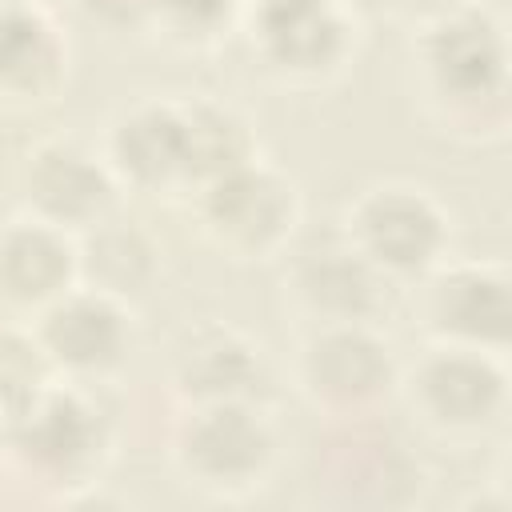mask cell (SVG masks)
Instances as JSON below:
<instances>
[{"mask_svg": "<svg viewBox=\"0 0 512 512\" xmlns=\"http://www.w3.org/2000/svg\"><path fill=\"white\" fill-rule=\"evenodd\" d=\"M416 84L428 116L440 128L468 136H500L508 124V32L504 20L468 0L464 8L416 28Z\"/></svg>", "mask_w": 512, "mask_h": 512, "instance_id": "1", "label": "cell"}, {"mask_svg": "<svg viewBox=\"0 0 512 512\" xmlns=\"http://www.w3.org/2000/svg\"><path fill=\"white\" fill-rule=\"evenodd\" d=\"M116 448V416L100 396V384L52 376L4 428L0 456L32 484L88 488L100 480Z\"/></svg>", "mask_w": 512, "mask_h": 512, "instance_id": "2", "label": "cell"}, {"mask_svg": "<svg viewBox=\"0 0 512 512\" xmlns=\"http://www.w3.org/2000/svg\"><path fill=\"white\" fill-rule=\"evenodd\" d=\"M168 460L196 492L240 500L268 484L280 460V428L264 400L176 404Z\"/></svg>", "mask_w": 512, "mask_h": 512, "instance_id": "3", "label": "cell"}, {"mask_svg": "<svg viewBox=\"0 0 512 512\" xmlns=\"http://www.w3.org/2000/svg\"><path fill=\"white\" fill-rule=\"evenodd\" d=\"M188 200H192L200 236L220 256L240 264L284 256L296 244L300 220H304L300 184L284 168L260 156L208 180Z\"/></svg>", "mask_w": 512, "mask_h": 512, "instance_id": "4", "label": "cell"}, {"mask_svg": "<svg viewBox=\"0 0 512 512\" xmlns=\"http://www.w3.org/2000/svg\"><path fill=\"white\" fill-rule=\"evenodd\" d=\"M336 228L396 288L416 284L452 252V212L416 180L364 184L344 204Z\"/></svg>", "mask_w": 512, "mask_h": 512, "instance_id": "5", "label": "cell"}, {"mask_svg": "<svg viewBox=\"0 0 512 512\" xmlns=\"http://www.w3.org/2000/svg\"><path fill=\"white\" fill-rule=\"evenodd\" d=\"M296 392L328 420L372 416L400 384V360L376 324H308L292 352Z\"/></svg>", "mask_w": 512, "mask_h": 512, "instance_id": "6", "label": "cell"}, {"mask_svg": "<svg viewBox=\"0 0 512 512\" xmlns=\"http://www.w3.org/2000/svg\"><path fill=\"white\" fill-rule=\"evenodd\" d=\"M408 412L436 436H480L496 428L508 412V364L500 352L436 344L400 368Z\"/></svg>", "mask_w": 512, "mask_h": 512, "instance_id": "7", "label": "cell"}, {"mask_svg": "<svg viewBox=\"0 0 512 512\" xmlns=\"http://www.w3.org/2000/svg\"><path fill=\"white\" fill-rule=\"evenodd\" d=\"M260 64L284 84H324L356 56L360 20L336 0H244Z\"/></svg>", "mask_w": 512, "mask_h": 512, "instance_id": "8", "label": "cell"}, {"mask_svg": "<svg viewBox=\"0 0 512 512\" xmlns=\"http://www.w3.org/2000/svg\"><path fill=\"white\" fill-rule=\"evenodd\" d=\"M28 320L40 356L60 380L108 384L132 360V344H136L132 304L108 292L76 284Z\"/></svg>", "mask_w": 512, "mask_h": 512, "instance_id": "9", "label": "cell"}, {"mask_svg": "<svg viewBox=\"0 0 512 512\" xmlns=\"http://www.w3.org/2000/svg\"><path fill=\"white\" fill-rule=\"evenodd\" d=\"M284 292L308 324H380L396 284L332 228L284 252Z\"/></svg>", "mask_w": 512, "mask_h": 512, "instance_id": "10", "label": "cell"}, {"mask_svg": "<svg viewBox=\"0 0 512 512\" xmlns=\"http://www.w3.org/2000/svg\"><path fill=\"white\" fill-rule=\"evenodd\" d=\"M420 332L436 344L508 352L512 340V276L500 260H440L416 284Z\"/></svg>", "mask_w": 512, "mask_h": 512, "instance_id": "11", "label": "cell"}, {"mask_svg": "<svg viewBox=\"0 0 512 512\" xmlns=\"http://www.w3.org/2000/svg\"><path fill=\"white\" fill-rule=\"evenodd\" d=\"M20 204L24 212L80 236L120 212V184L104 164L100 148L76 136H44L20 160Z\"/></svg>", "mask_w": 512, "mask_h": 512, "instance_id": "12", "label": "cell"}, {"mask_svg": "<svg viewBox=\"0 0 512 512\" xmlns=\"http://www.w3.org/2000/svg\"><path fill=\"white\" fill-rule=\"evenodd\" d=\"M100 156L120 192L136 196H188V128L184 100L140 96L124 104L100 136Z\"/></svg>", "mask_w": 512, "mask_h": 512, "instance_id": "13", "label": "cell"}, {"mask_svg": "<svg viewBox=\"0 0 512 512\" xmlns=\"http://www.w3.org/2000/svg\"><path fill=\"white\" fill-rule=\"evenodd\" d=\"M168 388L176 404L208 400H264L272 396V364L264 344L228 324H188L168 348Z\"/></svg>", "mask_w": 512, "mask_h": 512, "instance_id": "14", "label": "cell"}, {"mask_svg": "<svg viewBox=\"0 0 512 512\" xmlns=\"http://www.w3.org/2000/svg\"><path fill=\"white\" fill-rule=\"evenodd\" d=\"M336 424L340 440L332 444L324 468L316 464V484H324L336 504H408L424 480L416 456L392 432L368 424V416Z\"/></svg>", "mask_w": 512, "mask_h": 512, "instance_id": "15", "label": "cell"}, {"mask_svg": "<svg viewBox=\"0 0 512 512\" xmlns=\"http://www.w3.org/2000/svg\"><path fill=\"white\" fill-rule=\"evenodd\" d=\"M80 284L76 236L16 212L0 224V308L16 316H36L44 304Z\"/></svg>", "mask_w": 512, "mask_h": 512, "instance_id": "16", "label": "cell"}, {"mask_svg": "<svg viewBox=\"0 0 512 512\" xmlns=\"http://www.w3.org/2000/svg\"><path fill=\"white\" fill-rule=\"evenodd\" d=\"M68 36L48 4L0 0V104L36 108L68 84Z\"/></svg>", "mask_w": 512, "mask_h": 512, "instance_id": "17", "label": "cell"}, {"mask_svg": "<svg viewBox=\"0 0 512 512\" xmlns=\"http://www.w3.org/2000/svg\"><path fill=\"white\" fill-rule=\"evenodd\" d=\"M160 244L152 240L148 228L136 220H124L120 212L100 220L96 228L76 236V264H80V284L108 292L124 304H136L148 296L160 280Z\"/></svg>", "mask_w": 512, "mask_h": 512, "instance_id": "18", "label": "cell"}, {"mask_svg": "<svg viewBox=\"0 0 512 512\" xmlns=\"http://www.w3.org/2000/svg\"><path fill=\"white\" fill-rule=\"evenodd\" d=\"M184 128H188V196L208 180L260 156L256 124L228 100L216 96L184 100Z\"/></svg>", "mask_w": 512, "mask_h": 512, "instance_id": "19", "label": "cell"}, {"mask_svg": "<svg viewBox=\"0 0 512 512\" xmlns=\"http://www.w3.org/2000/svg\"><path fill=\"white\" fill-rule=\"evenodd\" d=\"M148 12L168 40L204 48L216 44L244 12V0H148Z\"/></svg>", "mask_w": 512, "mask_h": 512, "instance_id": "20", "label": "cell"}, {"mask_svg": "<svg viewBox=\"0 0 512 512\" xmlns=\"http://www.w3.org/2000/svg\"><path fill=\"white\" fill-rule=\"evenodd\" d=\"M52 380L28 328H0V428Z\"/></svg>", "mask_w": 512, "mask_h": 512, "instance_id": "21", "label": "cell"}, {"mask_svg": "<svg viewBox=\"0 0 512 512\" xmlns=\"http://www.w3.org/2000/svg\"><path fill=\"white\" fill-rule=\"evenodd\" d=\"M84 12L108 28H124V24H148L152 12H148V0H80Z\"/></svg>", "mask_w": 512, "mask_h": 512, "instance_id": "22", "label": "cell"}, {"mask_svg": "<svg viewBox=\"0 0 512 512\" xmlns=\"http://www.w3.org/2000/svg\"><path fill=\"white\" fill-rule=\"evenodd\" d=\"M464 4H468V0H396V4H392V12L420 28V24L440 20V16H448V12L464 8Z\"/></svg>", "mask_w": 512, "mask_h": 512, "instance_id": "23", "label": "cell"}, {"mask_svg": "<svg viewBox=\"0 0 512 512\" xmlns=\"http://www.w3.org/2000/svg\"><path fill=\"white\" fill-rule=\"evenodd\" d=\"M336 4L360 20V16H372V12H392L396 0H336Z\"/></svg>", "mask_w": 512, "mask_h": 512, "instance_id": "24", "label": "cell"}, {"mask_svg": "<svg viewBox=\"0 0 512 512\" xmlns=\"http://www.w3.org/2000/svg\"><path fill=\"white\" fill-rule=\"evenodd\" d=\"M36 4H52V0H36Z\"/></svg>", "mask_w": 512, "mask_h": 512, "instance_id": "25", "label": "cell"}]
</instances>
